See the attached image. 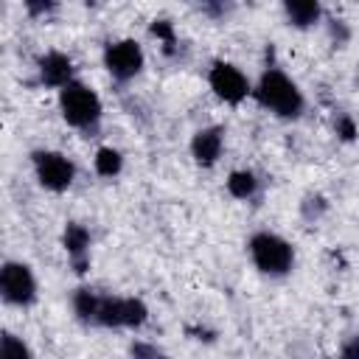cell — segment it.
I'll use <instances>...</instances> for the list:
<instances>
[{"label":"cell","instance_id":"1","mask_svg":"<svg viewBox=\"0 0 359 359\" xmlns=\"http://www.w3.org/2000/svg\"><path fill=\"white\" fill-rule=\"evenodd\" d=\"M73 311L84 325L95 328H143L149 320V306L140 297L101 294L95 289H76Z\"/></svg>","mask_w":359,"mask_h":359},{"label":"cell","instance_id":"2","mask_svg":"<svg viewBox=\"0 0 359 359\" xmlns=\"http://www.w3.org/2000/svg\"><path fill=\"white\" fill-rule=\"evenodd\" d=\"M250 95L258 101V107H264L266 112H272L275 118H283V121H297L303 115V109H306L303 90L280 67H266L258 76V81L250 90Z\"/></svg>","mask_w":359,"mask_h":359},{"label":"cell","instance_id":"3","mask_svg":"<svg viewBox=\"0 0 359 359\" xmlns=\"http://www.w3.org/2000/svg\"><path fill=\"white\" fill-rule=\"evenodd\" d=\"M59 112H62L67 126L81 129V132H95L101 123L104 107H101V98L93 87L73 79L59 90Z\"/></svg>","mask_w":359,"mask_h":359},{"label":"cell","instance_id":"4","mask_svg":"<svg viewBox=\"0 0 359 359\" xmlns=\"http://www.w3.org/2000/svg\"><path fill=\"white\" fill-rule=\"evenodd\" d=\"M247 250H250V261L261 275L283 278L294 266V247L278 233H269V230L252 233L247 241Z\"/></svg>","mask_w":359,"mask_h":359},{"label":"cell","instance_id":"5","mask_svg":"<svg viewBox=\"0 0 359 359\" xmlns=\"http://www.w3.org/2000/svg\"><path fill=\"white\" fill-rule=\"evenodd\" d=\"M31 163H34V174H36V182L45 188V191H53V194H62L73 185L76 180V163L56 151V149H36L31 154Z\"/></svg>","mask_w":359,"mask_h":359},{"label":"cell","instance_id":"6","mask_svg":"<svg viewBox=\"0 0 359 359\" xmlns=\"http://www.w3.org/2000/svg\"><path fill=\"white\" fill-rule=\"evenodd\" d=\"M0 300L20 309H28L36 303V278L28 264L22 261L0 264Z\"/></svg>","mask_w":359,"mask_h":359},{"label":"cell","instance_id":"7","mask_svg":"<svg viewBox=\"0 0 359 359\" xmlns=\"http://www.w3.org/2000/svg\"><path fill=\"white\" fill-rule=\"evenodd\" d=\"M101 59H104L107 73L115 81H132L143 70V65H146V56H143V48H140L137 39H115V42H107Z\"/></svg>","mask_w":359,"mask_h":359},{"label":"cell","instance_id":"8","mask_svg":"<svg viewBox=\"0 0 359 359\" xmlns=\"http://www.w3.org/2000/svg\"><path fill=\"white\" fill-rule=\"evenodd\" d=\"M208 84H210L213 95L219 101H224V104H241L250 95V90H252V84L241 73V67H236L233 62H222V59L210 65Z\"/></svg>","mask_w":359,"mask_h":359},{"label":"cell","instance_id":"9","mask_svg":"<svg viewBox=\"0 0 359 359\" xmlns=\"http://www.w3.org/2000/svg\"><path fill=\"white\" fill-rule=\"evenodd\" d=\"M224 149V126H202L191 137V157L196 165L210 168L219 163Z\"/></svg>","mask_w":359,"mask_h":359},{"label":"cell","instance_id":"10","mask_svg":"<svg viewBox=\"0 0 359 359\" xmlns=\"http://www.w3.org/2000/svg\"><path fill=\"white\" fill-rule=\"evenodd\" d=\"M90 230L79 222H67L65 224V233H62V244H65V252H67V261L73 264V269L81 275L87 272L90 266Z\"/></svg>","mask_w":359,"mask_h":359},{"label":"cell","instance_id":"11","mask_svg":"<svg viewBox=\"0 0 359 359\" xmlns=\"http://www.w3.org/2000/svg\"><path fill=\"white\" fill-rule=\"evenodd\" d=\"M36 70H39V81L45 87H56L62 90L67 81H73V59L62 50H48L36 59Z\"/></svg>","mask_w":359,"mask_h":359},{"label":"cell","instance_id":"12","mask_svg":"<svg viewBox=\"0 0 359 359\" xmlns=\"http://www.w3.org/2000/svg\"><path fill=\"white\" fill-rule=\"evenodd\" d=\"M283 17L294 28H311L323 17V6L317 0H286L283 3Z\"/></svg>","mask_w":359,"mask_h":359},{"label":"cell","instance_id":"13","mask_svg":"<svg viewBox=\"0 0 359 359\" xmlns=\"http://www.w3.org/2000/svg\"><path fill=\"white\" fill-rule=\"evenodd\" d=\"M258 185H261V180H258L255 171H250V168H238V171H233V174L227 177V191H230V196H236V199H252V196L258 194Z\"/></svg>","mask_w":359,"mask_h":359},{"label":"cell","instance_id":"14","mask_svg":"<svg viewBox=\"0 0 359 359\" xmlns=\"http://www.w3.org/2000/svg\"><path fill=\"white\" fill-rule=\"evenodd\" d=\"M121 168H123V154L118 151V149H112V146H101L98 151H95V171L101 174V177H118L121 174Z\"/></svg>","mask_w":359,"mask_h":359},{"label":"cell","instance_id":"15","mask_svg":"<svg viewBox=\"0 0 359 359\" xmlns=\"http://www.w3.org/2000/svg\"><path fill=\"white\" fill-rule=\"evenodd\" d=\"M0 359H34V356L22 337L11 331H0Z\"/></svg>","mask_w":359,"mask_h":359},{"label":"cell","instance_id":"16","mask_svg":"<svg viewBox=\"0 0 359 359\" xmlns=\"http://www.w3.org/2000/svg\"><path fill=\"white\" fill-rule=\"evenodd\" d=\"M151 34H154L157 39H163L165 50H171V48L177 45V36H174V25H171L168 20H154V22H151Z\"/></svg>","mask_w":359,"mask_h":359},{"label":"cell","instance_id":"17","mask_svg":"<svg viewBox=\"0 0 359 359\" xmlns=\"http://www.w3.org/2000/svg\"><path fill=\"white\" fill-rule=\"evenodd\" d=\"M129 356L132 359H163V353L151 345V342H143V339H135L129 345Z\"/></svg>","mask_w":359,"mask_h":359},{"label":"cell","instance_id":"18","mask_svg":"<svg viewBox=\"0 0 359 359\" xmlns=\"http://www.w3.org/2000/svg\"><path fill=\"white\" fill-rule=\"evenodd\" d=\"M337 135H339L345 143H351V140L356 137V123H353L351 115H339V118H337Z\"/></svg>","mask_w":359,"mask_h":359},{"label":"cell","instance_id":"19","mask_svg":"<svg viewBox=\"0 0 359 359\" xmlns=\"http://www.w3.org/2000/svg\"><path fill=\"white\" fill-rule=\"evenodd\" d=\"M342 359H359V337H351L342 345Z\"/></svg>","mask_w":359,"mask_h":359},{"label":"cell","instance_id":"20","mask_svg":"<svg viewBox=\"0 0 359 359\" xmlns=\"http://www.w3.org/2000/svg\"><path fill=\"white\" fill-rule=\"evenodd\" d=\"M56 6L53 3H28V11L31 14H48V11H53Z\"/></svg>","mask_w":359,"mask_h":359},{"label":"cell","instance_id":"21","mask_svg":"<svg viewBox=\"0 0 359 359\" xmlns=\"http://www.w3.org/2000/svg\"><path fill=\"white\" fill-rule=\"evenodd\" d=\"M163 359H165V356H163Z\"/></svg>","mask_w":359,"mask_h":359}]
</instances>
